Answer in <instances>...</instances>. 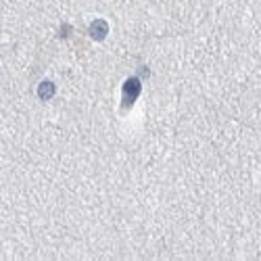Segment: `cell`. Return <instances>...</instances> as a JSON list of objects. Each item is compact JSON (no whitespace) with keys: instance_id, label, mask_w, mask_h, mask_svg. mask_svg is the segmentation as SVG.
<instances>
[{"instance_id":"2","label":"cell","mask_w":261,"mask_h":261,"mask_svg":"<svg viewBox=\"0 0 261 261\" xmlns=\"http://www.w3.org/2000/svg\"><path fill=\"white\" fill-rule=\"evenodd\" d=\"M107 34H109V23L105 19H96V21H92L90 23V36L94 40H105L107 38Z\"/></svg>"},{"instance_id":"3","label":"cell","mask_w":261,"mask_h":261,"mask_svg":"<svg viewBox=\"0 0 261 261\" xmlns=\"http://www.w3.org/2000/svg\"><path fill=\"white\" fill-rule=\"evenodd\" d=\"M52 94H54V84H52V82H42L40 86H38V96H40L42 100L52 98Z\"/></svg>"},{"instance_id":"1","label":"cell","mask_w":261,"mask_h":261,"mask_svg":"<svg viewBox=\"0 0 261 261\" xmlns=\"http://www.w3.org/2000/svg\"><path fill=\"white\" fill-rule=\"evenodd\" d=\"M138 94H140V80L138 78H130L124 84V100H121V107L130 109L136 102Z\"/></svg>"}]
</instances>
